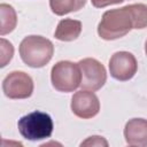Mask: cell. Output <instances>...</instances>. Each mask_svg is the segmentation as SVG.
<instances>
[{"instance_id": "obj_11", "label": "cell", "mask_w": 147, "mask_h": 147, "mask_svg": "<svg viewBox=\"0 0 147 147\" xmlns=\"http://www.w3.org/2000/svg\"><path fill=\"white\" fill-rule=\"evenodd\" d=\"M86 0H49V7L55 15L63 16L71 11L82 9Z\"/></svg>"}, {"instance_id": "obj_1", "label": "cell", "mask_w": 147, "mask_h": 147, "mask_svg": "<svg viewBox=\"0 0 147 147\" xmlns=\"http://www.w3.org/2000/svg\"><path fill=\"white\" fill-rule=\"evenodd\" d=\"M134 29V17L130 5L103 13L98 25V34L105 40H115Z\"/></svg>"}, {"instance_id": "obj_2", "label": "cell", "mask_w": 147, "mask_h": 147, "mask_svg": "<svg viewBox=\"0 0 147 147\" xmlns=\"http://www.w3.org/2000/svg\"><path fill=\"white\" fill-rule=\"evenodd\" d=\"M20 55L22 61L31 68H41L53 57V42L41 36H28L20 44Z\"/></svg>"}, {"instance_id": "obj_6", "label": "cell", "mask_w": 147, "mask_h": 147, "mask_svg": "<svg viewBox=\"0 0 147 147\" xmlns=\"http://www.w3.org/2000/svg\"><path fill=\"white\" fill-rule=\"evenodd\" d=\"M2 90L9 99H26L33 92V80L24 71H11L5 77Z\"/></svg>"}, {"instance_id": "obj_14", "label": "cell", "mask_w": 147, "mask_h": 147, "mask_svg": "<svg viewBox=\"0 0 147 147\" xmlns=\"http://www.w3.org/2000/svg\"><path fill=\"white\" fill-rule=\"evenodd\" d=\"M1 42V67H5L13 57V54H14V47L13 45L6 40L5 38H1L0 40Z\"/></svg>"}, {"instance_id": "obj_10", "label": "cell", "mask_w": 147, "mask_h": 147, "mask_svg": "<svg viewBox=\"0 0 147 147\" xmlns=\"http://www.w3.org/2000/svg\"><path fill=\"white\" fill-rule=\"evenodd\" d=\"M82 32V22L71 18L61 20L55 30V38L61 41H72L79 37Z\"/></svg>"}, {"instance_id": "obj_17", "label": "cell", "mask_w": 147, "mask_h": 147, "mask_svg": "<svg viewBox=\"0 0 147 147\" xmlns=\"http://www.w3.org/2000/svg\"><path fill=\"white\" fill-rule=\"evenodd\" d=\"M145 53L147 55V40H146V44H145Z\"/></svg>"}, {"instance_id": "obj_4", "label": "cell", "mask_w": 147, "mask_h": 147, "mask_svg": "<svg viewBox=\"0 0 147 147\" xmlns=\"http://www.w3.org/2000/svg\"><path fill=\"white\" fill-rule=\"evenodd\" d=\"M53 87L59 92H74L80 86L82 72L78 63L71 61H59L51 71Z\"/></svg>"}, {"instance_id": "obj_3", "label": "cell", "mask_w": 147, "mask_h": 147, "mask_svg": "<svg viewBox=\"0 0 147 147\" xmlns=\"http://www.w3.org/2000/svg\"><path fill=\"white\" fill-rule=\"evenodd\" d=\"M21 136L28 140L36 141L47 139L53 132L52 117L42 111H32L25 116H22L17 123Z\"/></svg>"}, {"instance_id": "obj_15", "label": "cell", "mask_w": 147, "mask_h": 147, "mask_svg": "<svg viewBox=\"0 0 147 147\" xmlns=\"http://www.w3.org/2000/svg\"><path fill=\"white\" fill-rule=\"evenodd\" d=\"M80 146H108V141L100 136H92L88 137L85 141L80 144Z\"/></svg>"}, {"instance_id": "obj_7", "label": "cell", "mask_w": 147, "mask_h": 147, "mask_svg": "<svg viewBox=\"0 0 147 147\" xmlns=\"http://www.w3.org/2000/svg\"><path fill=\"white\" fill-rule=\"evenodd\" d=\"M138 70V62L130 52L121 51L111 55L109 60V71L113 78L119 82L131 79Z\"/></svg>"}, {"instance_id": "obj_16", "label": "cell", "mask_w": 147, "mask_h": 147, "mask_svg": "<svg viewBox=\"0 0 147 147\" xmlns=\"http://www.w3.org/2000/svg\"><path fill=\"white\" fill-rule=\"evenodd\" d=\"M124 0H91L92 5L96 8H103L110 5H116V3H121Z\"/></svg>"}, {"instance_id": "obj_9", "label": "cell", "mask_w": 147, "mask_h": 147, "mask_svg": "<svg viewBox=\"0 0 147 147\" xmlns=\"http://www.w3.org/2000/svg\"><path fill=\"white\" fill-rule=\"evenodd\" d=\"M124 138L127 145L145 147L147 146V119L132 118L126 122Z\"/></svg>"}, {"instance_id": "obj_5", "label": "cell", "mask_w": 147, "mask_h": 147, "mask_svg": "<svg viewBox=\"0 0 147 147\" xmlns=\"http://www.w3.org/2000/svg\"><path fill=\"white\" fill-rule=\"evenodd\" d=\"M78 64L82 72V90L95 92L105 85L107 80V72L101 62L92 57H86L80 60Z\"/></svg>"}, {"instance_id": "obj_8", "label": "cell", "mask_w": 147, "mask_h": 147, "mask_svg": "<svg viewBox=\"0 0 147 147\" xmlns=\"http://www.w3.org/2000/svg\"><path fill=\"white\" fill-rule=\"evenodd\" d=\"M71 110L77 117L88 119L98 115L100 101L92 91L80 90L71 98Z\"/></svg>"}, {"instance_id": "obj_13", "label": "cell", "mask_w": 147, "mask_h": 147, "mask_svg": "<svg viewBox=\"0 0 147 147\" xmlns=\"http://www.w3.org/2000/svg\"><path fill=\"white\" fill-rule=\"evenodd\" d=\"M134 17V29L147 28V5L145 3H132L130 5Z\"/></svg>"}, {"instance_id": "obj_12", "label": "cell", "mask_w": 147, "mask_h": 147, "mask_svg": "<svg viewBox=\"0 0 147 147\" xmlns=\"http://www.w3.org/2000/svg\"><path fill=\"white\" fill-rule=\"evenodd\" d=\"M0 14H1V28H0V34L5 36L7 33H10L17 24V16L15 9L7 3L0 5Z\"/></svg>"}]
</instances>
